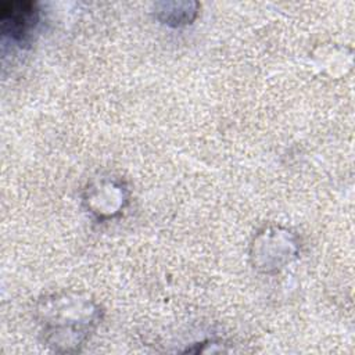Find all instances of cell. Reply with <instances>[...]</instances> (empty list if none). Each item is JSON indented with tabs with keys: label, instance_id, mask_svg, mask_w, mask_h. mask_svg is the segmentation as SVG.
<instances>
[{
	"label": "cell",
	"instance_id": "obj_1",
	"mask_svg": "<svg viewBox=\"0 0 355 355\" xmlns=\"http://www.w3.org/2000/svg\"><path fill=\"white\" fill-rule=\"evenodd\" d=\"M40 11L33 1H3L0 4L1 35L15 43H25L35 32Z\"/></svg>",
	"mask_w": 355,
	"mask_h": 355
}]
</instances>
